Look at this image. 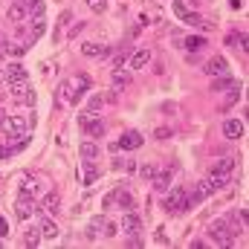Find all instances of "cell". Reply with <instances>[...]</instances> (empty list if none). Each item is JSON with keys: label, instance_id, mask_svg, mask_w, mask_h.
Segmentation results:
<instances>
[{"label": "cell", "instance_id": "6da1fadb", "mask_svg": "<svg viewBox=\"0 0 249 249\" xmlns=\"http://www.w3.org/2000/svg\"><path fill=\"white\" fill-rule=\"evenodd\" d=\"M209 238L220 247H235V238H238V229H232L226 220H214L209 226Z\"/></svg>", "mask_w": 249, "mask_h": 249}, {"label": "cell", "instance_id": "7a4b0ae2", "mask_svg": "<svg viewBox=\"0 0 249 249\" xmlns=\"http://www.w3.org/2000/svg\"><path fill=\"white\" fill-rule=\"evenodd\" d=\"M188 209H191L188 206V191L186 188H171L168 197H165V212L180 214V212H188Z\"/></svg>", "mask_w": 249, "mask_h": 249}, {"label": "cell", "instance_id": "3957f363", "mask_svg": "<svg viewBox=\"0 0 249 249\" xmlns=\"http://www.w3.org/2000/svg\"><path fill=\"white\" fill-rule=\"evenodd\" d=\"M78 124H81V130L90 136V139H99V136H105V124H102V119H96L93 113H81L78 116Z\"/></svg>", "mask_w": 249, "mask_h": 249}, {"label": "cell", "instance_id": "277c9868", "mask_svg": "<svg viewBox=\"0 0 249 249\" xmlns=\"http://www.w3.org/2000/svg\"><path fill=\"white\" fill-rule=\"evenodd\" d=\"M35 212H38V206H35L32 194H20V197H18V203H15V214H18L20 220H29Z\"/></svg>", "mask_w": 249, "mask_h": 249}, {"label": "cell", "instance_id": "5b68a950", "mask_svg": "<svg viewBox=\"0 0 249 249\" xmlns=\"http://www.w3.org/2000/svg\"><path fill=\"white\" fill-rule=\"evenodd\" d=\"M119 229H122L124 235H139V232H142V217H139L133 209H130V212H124L122 226H119Z\"/></svg>", "mask_w": 249, "mask_h": 249}, {"label": "cell", "instance_id": "8992f818", "mask_svg": "<svg viewBox=\"0 0 249 249\" xmlns=\"http://www.w3.org/2000/svg\"><path fill=\"white\" fill-rule=\"evenodd\" d=\"M142 142H145V136L139 133V130H124L122 139L116 142L122 151H136V148H142Z\"/></svg>", "mask_w": 249, "mask_h": 249}, {"label": "cell", "instance_id": "52a82bcc", "mask_svg": "<svg viewBox=\"0 0 249 249\" xmlns=\"http://www.w3.org/2000/svg\"><path fill=\"white\" fill-rule=\"evenodd\" d=\"M113 203H116L119 209H124V212H130V209H133V197H130L127 191H122V188H116L113 194H107V197H105V206H113Z\"/></svg>", "mask_w": 249, "mask_h": 249}, {"label": "cell", "instance_id": "ba28073f", "mask_svg": "<svg viewBox=\"0 0 249 249\" xmlns=\"http://www.w3.org/2000/svg\"><path fill=\"white\" fill-rule=\"evenodd\" d=\"M81 55L84 58H107L110 55V47H102V44L87 41V44H81Z\"/></svg>", "mask_w": 249, "mask_h": 249}, {"label": "cell", "instance_id": "9c48e42d", "mask_svg": "<svg viewBox=\"0 0 249 249\" xmlns=\"http://www.w3.org/2000/svg\"><path fill=\"white\" fill-rule=\"evenodd\" d=\"M38 212H47V214H55V212H61V194H58V191H50V194L41 200Z\"/></svg>", "mask_w": 249, "mask_h": 249}, {"label": "cell", "instance_id": "30bf717a", "mask_svg": "<svg viewBox=\"0 0 249 249\" xmlns=\"http://www.w3.org/2000/svg\"><path fill=\"white\" fill-rule=\"evenodd\" d=\"M206 72H209L212 78L226 75V72H229V64H226V58H223V55H214L212 61H206Z\"/></svg>", "mask_w": 249, "mask_h": 249}, {"label": "cell", "instance_id": "8fae6325", "mask_svg": "<svg viewBox=\"0 0 249 249\" xmlns=\"http://www.w3.org/2000/svg\"><path fill=\"white\" fill-rule=\"evenodd\" d=\"M20 78H29L26 75V70H23V64H9L6 67V72H0V81H20Z\"/></svg>", "mask_w": 249, "mask_h": 249}, {"label": "cell", "instance_id": "7c38bea8", "mask_svg": "<svg viewBox=\"0 0 249 249\" xmlns=\"http://www.w3.org/2000/svg\"><path fill=\"white\" fill-rule=\"evenodd\" d=\"M6 18H9L12 23H23V20L29 18V12H26V6H23V3L18 0V3H12V6L6 9Z\"/></svg>", "mask_w": 249, "mask_h": 249}, {"label": "cell", "instance_id": "4fadbf2b", "mask_svg": "<svg viewBox=\"0 0 249 249\" xmlns=\"http://www.w3.org/2000/svg\"><path fill=\"white\" fill-rule=\"evenodd\" d=\"M223 136L226 139H241L244 136V122L241 119H226L223 122Z\"/></svg>", "mask_w": 249, "mask_h": 249}, {"label": "cell", "instance_id": "5bb4252c", "mask_svg": "<svg viewBox=\"0 0 249 249\" xmlns=\"http://www.w3.org/2000/svg\"><path fill=\"white\" fill-rule=\"evenodd\" d=\"M148 64H151V50H148V47H142V50H136V53L130 55V67H133V70H145Z\"/></svg>", "mask_w": 249, "mask_h": 249}, {"label": "cell", "instance_id": "9a60e30c", "mask_svg": "<svg viewBox=\"0 0 249 249\" xmlns=\"http://www.w3.org/2000/svg\"><path fill=\"white\" fill-rule=\"evenodd\" d=\"M232 87H238V81L232 75H217L212 81V93H223V90H232Z\"/></svg>", "mask_w": 249, "mask_h": 249}, {"label": "cell", "instance_id": "2e32d148", "mask_svg": "<svg viewBox=\"0 0 249 249\" xmlns=\"http://www.w3.org/2000/svg\"><path fill=\"white\" fill-rule=\"evenodd\" d=\"M6 87H9V93H12V96H18V99H26V93H32V90H29V78H20V81H9Z\"/></svg>", "mask_w": 249, "mask_h": 249}, {"label": "cell", "instance_id": "e0dca14e", "mask_svg": "<svg viewBox=\"0 0 249 249\" xmlns=\"http://www.w3.org/2000/svg\"><path fill=\"white\" fill-rule=\"evenodd\" d=\"M232 171H235V160L232 157H223V160L212 162V174H232Z\"/></svg>", "mask_w": 249, "mask_h": 249}, {"label": "cell", "instance_id": "ac0fdd59", "mask_svg": "<svg viewBox=\"0 0 249 249\" xmlns=\"http://www.w3.org/2000/svg\"><path fill=\"white\" fill-rule=\"evenodd\" d=\"M9 133H18V136H23L26 130H29V122H26V116H9V127H6Z\"/></svg>", "mask_w": 249, "mask_h": 249}, {"label": "cell", "instance_id": "d6986e66", "mask_svg": "<svg viewBox=\"0 0 249 249\" xmlns=\"http://www.w3.org/2000/svg\"><path fill=\"white\" fill-rule=\"evenodd\" d=\"M151 183H154V188H157V191H168V186H171V168H168V171L154 174V177H151Z\"/></svg>", "mask_w": 249, "mask_h": 249}, {"label": "cell", "instance_id": "ffe728a7", "mask_svg": "<svg viewBox=\"0 0 249 249\" xmlns=\"http://www.w3.org/2000/svg\"><path fill=\"white\" fill-rule=\"evenodd\" d=\"M78 151H81V160H96V157H99V142H93V139H84Z\"/></svg>", "mask_w": 249, "mask_h": 249}, {"label": "cell", "instance_id": "44dd1931", "mask_svg": "<svg viewBox=\"0 0 249 249\" xmlns=\"http://www.w3.org/2000/svg\"><path fill=\"white\" fill-rule=\"evenodd\" d=\"M96 177H99V168L93 165V160H84V174H81V183H84V186H93V183H96Z\"/></svg>", "mask_w": 249, "mask_h": 249}, {"label": "cell", "instance_id": "7402d4cb", "mask_svg": "<svg viewBox=\"0 0 249 249\" xmlns=\"http://www.w3.org/2000/svg\"><path fill=\"white\" fill-rule=\"evenodd\" d=\"M183 47L188 50V55H191V53H200V50L206 47V38H197V35L191 38V35H188L186 41H183Z\"/></svg>", "mask_w": 249, "mask_h": 249}, {"label": "cell", "instance_id": "603a6c76", "mask_svg": "<svg viewBox=\"0 0 249 249\" xmlns=\"http://www.w3.org/2000/svg\"><path fill=\"white\" fill-rule=\"evenodd\" d=\"M58 93H61V99L67 102V105H78V102H81V99H78V96L72 93V84H70V81H64V84H61V90H58Z\"/></svg>", "mask_w": 249, "mask_h": 249}, {"label": "cell", "instance_id": "cb8c5ba5", "mask_svg": "<svg viewBox=\"0 0 249 249\" xmlns=\"http://www.w3.org/2000/svg\"><path fill=\"white\" fill-rule=\"evenodd\" d=\"M110 78H113V84H116V87H124V84H130V72H124L122 67H113Z\"/></svg>", "mask_w": 249, "mask_h": 249}, {"label": "cell", "instance_id": "d4e9b609", "mask_svg": "<svg viewBox=\"0 0 249 249\" xmlns=\"http://www.w3.org/2000/svg\"><path fill=\"white\" fill-rule=\"evenodd\" d=\"M44 32H47V20H44V18H35V20H32V38H29V41H38Z\"/></svg>", "mask_w": 249, "mask_h": 249}, {"label": "cell", "instance_id": "484cf974", "mask_svg": "<svg viewBox=\"0 0 249 249\" xmlns=\"http://www.w3.org/2000/svg\"><path fill=\"white\" fill-rule=\"evenodd\" d=\"M38 244H41V229H26L23 247H38Z\"/></svg>", "mask_w": 249, "mask_h": 249}, {"label": "cell", "instance_id": "4316f807", "mask_svg": "<svg viewBox=\"0 0 249 249\" xmlns=\"http://www.w3.org/2000/svg\"><path fill=\"white\" fill-rule=\"evenodd\" d=\"M41 238H58V226L53 220H44L41 223Z\"/></svg>", "mask_w": 249, "mask_h": 249}, {"label": "cell", "instance_id": "83f0119b", "mask_svg": "<svg viewBox=\"0 0 249 249\" xmlns=\"http://www.w3.org/2000/svg\"><path fill=\"white\" fill-rule=\"evenodd\" d=\"M127 55H130V47L122 44V50H116V55H113V67H122V64L127 61Z\"/></svg>", "mask_w": 249, "mask_h": 249}, {"label": "cell", "instance_id": "f1b7e54d", "mask_svg": "<svg viewBox=\"0 0 249 249\" xmlns=\"http://www.w3.org/2000/svg\"><path fill=\"white\" fill-rule=\"evenodd\" d=\"M186 23H191V26H200V29H206V26H212V23H206L200 15H194V12H188L186 15Z\"/></svg>", "mask_w": 249, "mask_h": 249}, {"label": "cell", "instance_id": "f546056e", "mask_svg": "<svg viewBox=\"0 0 249 249\" xmlns=\"http://www.w3.org/2000/svg\"><path fill=\"white\" fill-rule=\"evenodd\" d=\"M188 12H191V9H188L186 0H174V15H177V18H183V20H186Z\"/></svg>", "mask_w": 249, "mask_h": 249}, {"label": "cell", "instance_id": "4dcf8cb0", "mask_svg": "<svg viewBox=\"0 0 249 249\" xmlns=\"http://www.w3.org/2000/svg\"><path fill=\"white\" fill-rule=\"evenodd\" d=\"M136 171H139V177H142V180H151V177H154V174H157V168H154V165H151V162H145V165H139V168H136Z\"/></svg>", "mask_w": 249, "mask_h": 249}, {"label": "cell", "instance_id": "1f68e13d", "mask_svg": "<svg viewBox=\"0 0 249 249\" xmlns=\"http://www.w3.org/2000/svg\"><path fill=\"white\" fill-rule=\"evenodd\" d=\"M102 105H105V96H93V99H90V105H87V113L102 110Z\"/></svg>", "mask_w": 249, "mask_h": 249}, {"label": "cell", "instance_id": "d6a6232c", "mask_svg": "<svg viewBox=\"0 0 249 249\" xmlns=\"http://www.w3.org/2000/svg\"><path fill=\"white\" fill-rule=\"evenodd\" d=\"M6 53H9V55H15V58H20V55L26 53V47H23V44H9V47H6Z\"/></svg>", "mask_w": 249, "mask_h": 249}, {"label": "cell", "instance_id": "836d02e7", "mask_svg": "<svg viewBox=\"0 0 249 249\" xmlns=\"http://www.w3.org/2000/svg\"><path fill=\"white\" fill-rule=\"evenodd\" d=\"M157 18H160V12H142V15H139V23H142V26H148V23H151V20H157Z\"/></svg>", "mask_w": 249, "mask_h": 249}, {"label": "cell", "instance_id": "e575fe53", "mask_svg": "<svg viewBox=\"0 0 249 249\" xmlns=\"http://www.w3.org/2000/svg\"><path fill=\"white\" fill-rule=\"evenodd\" d=\"M87 6H90L93 12H99V15H102V12L107 9V0H87Z\"/></svg>", "mask_w": 249, "mask_h": 249}, {"label": "cell", "instance_id": "d590c367", "mask_svg": "<svg viewBox=\"0 0 249 249\" xmlns=\"http://www.w3.org/2000/svg\"><path fill=\"white\" fill-rule=\"evenodd\" d=\"M38 186H35V180H23V186H20V194H35Z\"/></svg>", "mask_w": 249, "mask_h": 249}, {"label": "cell", "instance_id": "8d00e7d4", "mask_svg": "<svg viewBox=\"0 0 249 249\" xmlns=\"http://www.w3.org/2000/svg\"><path fill=\"white\" fill-rule=\"evenodd\" d=\"M102 223H105V220H102ZM105 235H107V238L119 235V226H116V223H105Z\"/></svg>", "mask_w": 249, "mask_h": 249}, {"label": "cell", "instance_id": "74e56055", "mask_svg": "<svg viewBox=\"0 0 249 249\" xmlns=\"http://www.w3.org/2000/svg\"><path fill=\"white\" fill-rule=\"evenodd\" d=\"M157 139H168L171 136V130H165V127H157V133H154Z\"/></svg>", "mask_w": 249, "mask_h": 249}, {"label": "cell", "instance_id": "f35d334b", "mask_svg": "<svg viewBox=\"0 0 249 249\" xmlns=\"http://www.w3.org/2000/svg\"><path fill=\"white\" fill-rule=\"evenodd\" d=\"M6 127H9V116L0 110V130H6Z\"/></svg>", "mask_w": 249, "mask_h": 249}, {"label": "cell", "instance_id": "ab89813d", "mask_svg": "<svg viewBox=\"0 0 249 249\" xmlns=\"http://www.w3.org/2000/svg\"><path fill=\"white\" fill-rule=\"evenodd\" d=\"M81 29H84V23H75V26H70V35H72V38H75V35H78V32H81Z\"/></svg>", "mask_w": 249, "mask_h": 249}, {"label": "cell", "instance_id": "60d3db41", "mask_svg": "<svg viewBox=\"0 0 249 249\" xmlns=\"http://www.w3.org/2000/svg\"><path fill=\"white\" fill-rule=\"evenodd\" d=\"M6 235H9V226H6V220L0 217V238H6Z\"/></svg>", "mask_w": 249, "mask_h": 249}, {"label": "cell", "instance_id": "b9f144b4", "mask_svg": "<svg viewBox=\"0 0 249 249\" xmlns=\"http://www.w3.org/2000/svg\"><path fill=\"white\" fill-rule=\"evenodd\" d=\"M0 247H3V244H0Z\"/></svg>", "mask_w": 249, "mask_h": 249}]
</instances>
